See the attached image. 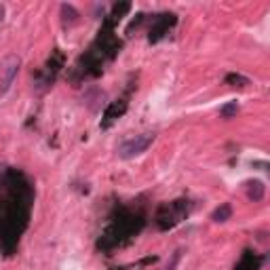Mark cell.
Wrapping results in <instances>:
<instances>
[{"instance_id":"cell-1","label":"cell","mask_w":270,"mask_h":270,"mask_svg":"<svg viewBox=\"0 0 270 270\" xmlns=\"http://www.w3.org/2000/svg\"><path fill=\"white\" fill-rule=\"evenodd\" d=\"M152 142H154V133H140V135H135V138H129V140H125L119 146V157L121 159L138 157V154H142V152L148 150V146Z\"/></svg>"},{"instance_id":"cell-2","label":"cell","mask_w":270,"mask_h":270,"mask_svg":"<svg viewBox=\"0 0 270 270\" xmlns=\"http://www.w3.org/2000/svg\"><path fill=\"white\" fill-rule=\"evenodd\" d=\"M19 66H22V60L15 53H9L0 60V95L11 89L15 76L19 72Z\"/></svg>"},{"instance_id":"cell-3","label":"cell","mask_w":270,"mask_h":270,"mask_svg":"<svg viewBox=\"0 0 270 270\" xmlns=\"http://www.w3.org/2000/svg\"><path fill=\"white\" fill-rule=\"evenodd\" d=\"M264 190L266 188H264L262 182H258V180L256 182H249L247 184V197L252 199V201H262L264 199Z\"/></svg>"},{"instance_id":"cell-4","label":"cell","mask_w":270,"mask_h":270,"mask_svg":"<svg viewBox=\"0 0 270 270\" xmlns=\"http://www.w3.org/2000/svg\"><path fill=\"white\" fill-rule=\"evenodd\" d=\"M230 216H233V207L224 203L214 211V214H211V220L214 222H226V220H230Z\"/></svg>"},{"instance_id":"cell-5","label":"cell","mask_w":270,"mask_h":270,"mask_svg":"<svg viewBox=\"0 0 270 270\" xmlns=\"http://www.w3.org/2000/svg\"><path fill=\"white\" fill-rule=\"evenodd\" d=\"M237 112H239V104H237V102H230V104L222 106V110H220V117H222V119H233Z\"/></svg>"},{"instance_id":"cell-6","label":"cell","mask_w":270,"mask_h":270,"mask_svg":"<svg viewBox=\"0 0 270 270\" xmlns=\"http://www.w3.org/2000/svg\"><path fill=\"white\" fill-rule=\"evenodd\" d=\"M62 15H64V22H76V17H79V13L74 11V7L70 5H62Z\"/></svg>"},{"instance_id":"cell-7","label":"cell","mask_w":270,"mask_h":270,"mask_svg":"<svg viewBox=\"0 0 270 270\" xmlns=\"http://www.w3.org/2000/svg\"><path fill=\"white\" fill-rule=\"evenodd\" d=\"M3 19H5V7L0 5V22H3Z\"/></svg>"}]
</instances>
